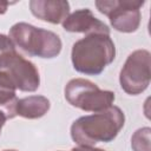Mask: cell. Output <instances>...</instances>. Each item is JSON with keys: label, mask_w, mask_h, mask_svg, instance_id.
<instances>
[{"label": "cell", "mask_w": 151, "mask_h": 151, "mask_svg": "<svg viewBox=\"0 0 151 151\" xmlns=\"http://www.w3.org/2000/svg\"><path fill=\"white\" fill-rule=\"evenodd\" d=\"M124 112L118 106L79 117L71 125V138L78 145L94 146L97 143L112 142L123 129Z\"/></svg>", "instance_id": "6da1fadb"}, {"label": "cell", "mask_w": 151, "mask_h": 151, "mask_svg": "<svg viewBox=\"0 0 151 151\" xmlns=\"http://www.w3.org/2000/svg\"><path fill=\"white\" fill-rule=\"evenodd\" d=\"M116 57V47L106 34H88L76 41L71 51L74 70L86 76L100 74Z\"/></svg>", "instance_id": "7a4b0ae2"}, {"label": "cell", "mask_w": 151, "mask_h": 151, "mask_svg": "<svg viewBox=\"0 0 151 151\" xmlns=\"http://www.w3.org/2000/svg\"><path fill=\"white\" fill-rule=\"evenodd\" d=\"M8 37L17 47L31 57L51 59L59 55L63 47L58 34L27 22L14 24Z\"/></svg>", "instance_id": "3957f363"}, {"label": "cell", "mask_w": 151, "mask_h": 151, "mask_svg": "<svg viewBox=\"0 0 151 151\" xmlns=\"http://www.w3.org/2000/svg\"><path fill=\"white\" fill-rule=\"evenodd\" d=\"M65 98L74 107L86 112H100L114 101V93L107 90H100L94 83L84 79H71L65 86Z\"/></svg>", "instance_id": "277c9868"}, {"label": "cell", "mask_w": 151, "mask_h": 151, "mask_svg": "<svg viewBox=\"0 0 151 151\" xmlns=\"http://www.w3.org/2000/svg\"><path fill=\"white\" fill-rule=\"evenodd\" d=\"M94 4L101 14L109 17L116 31L132 33L139 28L144 0H97Z\"/></svg>", "instance_id": "5b68a950"}, {"label": "cell", "mask_w": 151, "mask_h": 151, "mask_svg": "<svg viewBox=\"0 0 151 151\" xmlns=\"http://www.w3.org/2000/svg\"><path fill=\"white\" fill-rule=\"evenodd\" d=\"M151 79V54L147 50H136L126 59L119 73L120 87L131 96L144 92Z\"/></svg>", "instance_id": "8992f818"}, {"label": "cell", "mask_w": 151, "mask_h": 151, "mask_svg": "<svg viewBox=\"0 0 151 151\" xmlns=\"http://www.w3.org/2000/svg\"><path fill=\"white\" fill-rule=\"evenodd\" d=\"M0 71L6 72L13 80L17 90L22 92H34L40 85L38 68L32 61L19 54L17 50L0 57Z\"/></svg>", "instance_id": "52a82bcc"}, {"label": "cell", "mask_w": 151, "mask_h": 151, "mask_svg": "<svg viewBox=\"0 0 151 151\" xmlns=\"http://www.w3.org/2000/svg\"><path fill=\"white\" fill-rule=\"evenodd\" d=\"M63 28L72 33H85L88 34H106L110 35V28L101 20L97 19L91 9L81 8L77 9L63 21Z\"/></svg>", "instance_id": "ba28073f"}, {"label": "cell", "mask_w": 151, "mask_h": 151, "mask_svg": "<svg viewBox=\"0 0 151 151\" xmlns=\"http://www.w3.org/2000/svg\"><path fill=\"white\" fill-rule=\"evenodd\" d=\"M32 14L51 24H63L70 14V4L65 0H31Z\"/></svg>", "instance_id": "9c48e42d"}, {"label": "cell", "mask_w": 151, "mask_h": 151, "mask_svg": "<svg viewBox=\"0 0 151 151\" xmlns=\"http://www.w3.org/2000/svg\"><path fill=\"white\" fill-rule=\"evenodd\" d=\"M50 100L44 96H28L21 98L17 103V116L27 119H38L47 113L50 110Z\"/></svg>", "instance_id": "30bf717a"}, {"label": "cell", "mask_w": 151, "mask_h": 151, "mask_svg": "<svg viewBox=\"0 0 151 151\" xmlns=\"http://www.w3.org/2000/svg\"><path fill=\"white\" fill-rule=\"evenodd\" d=\"M17 87L11 77L0 71V111H2L7 119H12L17 116L15 107L18 103Z\"/></svg>", "instance_id": "8fae6325"}, {"label": "cell", "mask_w": 151, "mask_h": 151, "mask_svg": "<svg viewBox=\"0 0 151 151\" xmlns=\"http://www.w3.org/2000/svg\"><path fill=\"white\" fill-rule=\"evenodd\" d=\"M150 133L149 126L138 129L131 137V147L133 151H151L150 147Z\"/></svg>", "instance_id": "7c38bea8"}, {"label": "cell", "mask_w": 151, "mask_h": 151, "mask_svg": "<svg viewBox=\"0 0 151 151\" xmlns=\"http://www.w3.org/2000/svg\"><path fill=\"white\" fill-rule=\"evenodd\" d=\"M13 50H15V45L9 39V37L0 33V57Z\"/></svg>", "instance_id": "4fadbf2b"}, {"label": "cell", "mask_w": 151, "mask_h": 151, "mask_svg": "<svg viewBox=\"0 0 151 151\" xmlns=\"http://www.w3.org/2000/svg\"><path fill=\"white\" fill-rule=\"evenodd\" d=\"M71 151H105L100 147H94V146H87V145H78L73 147Z\"/></svg>", "instance_id": "5bb4252c"}, {"label": "cell", "mask_w": 151, "mask_h": 151, "mask_svg": "<svg viewBox=\"0 0 151 151\" xmlns=\"http://www.w3.org/2000/svg\"><path fill=\"white\" fill-rule=\"evenodd\" d=\"M8 5H9L8 1H2V0H0V14H5V13L7 12Z\"/></svg>", "instance_id": "9a60e30c"}, {"label": "cell", "mask_w": 151, "mask_h": 151, "mask_svg": "<svg viewBox=\"0 0 151 151\" xmlns=\"http://www.w3.org/2000/svg\"><path fill=\"white\" fill-rule=\"evenodd\" d=\"M7 120V118H6V116H5V113L2 112V111H0V132H1V129H2V126L5 125V122Z\"/></svg>", "instance_id": "2e32d148"}, {"label": "cell", "mask_w": 151, "mask_h": 151, "mask_svg": "<svg viewBox=\"0 0 151 151\" xmlns=\"http://www.w3.org/2000/svg\"><path fill=\"white\" fill-rule=\"evenodd\" d=\"M2 151H17V150H2Z\"/></svg>", "instance_id": "e0dca14e"}]
</instances>
